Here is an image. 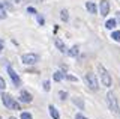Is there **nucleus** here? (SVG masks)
Instances as JSON below:
<instances>
[{"label": "nucleus", "mask_w": 120, "mask_h": 119, "mask_svg": "<svg viewBox=\"0 0 120 119\" xmlns=\"http://www.w3.org/2000/svg\"><path fill=\"white\" fill-rule=\"evenodd\" d=\"M84 80H86V84L89 86V89H92V91H98V89H99V83H98V79H96V75H95V74H93L92 71L86 72Z\"/></svg>", "instance_id": "nucleus-1"}, {"label": "nucleus", "mask_w": 120, "mask_h": 119, "mask_svg": "<svg viewBox=\"0 0 120 119\" xmlns=\"http://www.w3.org/2000/svg\"><path fill=\"white\" fill-rule=\"evenodd\" d=\"M98 72H99V75H101V81H102V84L107 86V87H110L111 86V75L108 74V71L104 68L102 65H98Z\"/></svg>", "instance_id": "nucleus-2"}, {"label": "nucleus", "mask_w": 120, "mask_h": 119, "mask_svg": "<svg viewBox=\"0 0 120 119\" xmlns=\"http://www.w3.org/2000/svg\"><path fill=\"white\" fill-rule=\"evenodd\" d=\"M2 99H3V104L9 109H15V110H20V104H18L15 99L11 96L9 94H3L2 95Z\"/></svg>", "instance_id": "nucleus-3"}, {"label": "nucleus", "mask_w": 120, "mask_h": 119, "mask_svg": "<svg viewBox=\"0 0 120 119\" xmlns=\"http://www.w3.org/2000/svg\"><path fill=\"white\" fill-rule=\"evenodd\" d=\"M107 103H108V107H110L111 111H119V104H117V99H116V95L112 92H108L107 94Z\"/></svg>", "instance_id": "nucleus-4"}, {"label": "nucleus", "mask_w": 120, "mask_h": 119, "mask_svg": "<svg viewBox=\"0 0 120 119\" xmlns=\"http://www.w3.org/2000/svg\"><path fill=\"white\" fill-rule=\"evenodd\" d=\"M21 60H22V63H26V65H35L36 62L39 60V56L35 54V53H27V54L21 56Z\"/></svg>", "instance_id": "nucleus-5"}, {"label": "nucleus", "mask_w": 120, "mask_h": 119, "mask_svg": "<svg viewBox=\"0 0 120 119\" xmlns=\"http://www.w3.org/2000/svg\"><path fill=\"white\" fill-rule=\"evenodd\" d=\"M99 12H101V17H107L108 15V12H110V3H108V0H101Z\"/></svg>", "instance_id": "nucleus-6"}, {"label": "nucleus", "mask_w": 120, "mask_h": 119, "mask_svg": "<svg viewBox=\"0 0 120 119\" xmlns=\"http://www.w3.org/2000/svg\"><path fill=\"white\" fill-rule=\"evenodd\" d=\"M8 74H9V77L12 79L15 86H20V84H21V80H20V77H18V74L12 69V66H8Z\"/></svg>", "instance_id": "nucleus-7"}, {"label": "nucleus", "mask_w": 120, "mask_h": 119, "mask_svg": "<svg viewBox=\"0 0 120 119\" xmlns=\"http://www.w3.org/2000/svg\"><path fill=\"white\" fill-rule=\"evenodd\" d=\"M54 44H56V47L59 48L62 53H68V48H66V45H65V42H63L60 38H56L54 39Z\"/></svg>", "instance_id": "nucleus-8"}, {"label": "nucleus", "mask_w": 120, "mask_h": 119, "mask_svg": "<svg viewBox=\"0 0 120 119\" xmlns=\"http://www.w3.org/2000/svg\"><path fill=\"white\" fill-rule=\"evenodd\" d=\"M20 99H21L22 103H32V99H33V98H32V95H30L27 91H21V94H20Z\"/></svg>", "instance_id": "nucleus-9"}, {"label": "nucleus", "mask_w": 120, "mask_h": 119, "mask_svg": "<svg viewBox=\"0 0 120 119\" xmlns=\"http://www.w3.org/2000/svg\"><path fill=\"white\" fill-rule=\"evenodd\" d=\"M86 8H87V11L90 14H96L98 12V8H96V5L93 2H87L86 3Z\"/></svg>", "instance_id": "nucleus-10"}, {"label": "nucleus", "mask_w": 120, "mask_h": 119, "mask_svg": "<svg viewBox=\"0 0 120 119\" xmlns=\"http://www.w3.org/2000/svg\"><path fill=\"white\" fill-rule=\"evenodd\" d=\"M48 110H50V115L54 119H60V115H59V111H57V109H56L54 106H50V107H48Z\"/></svg>", "instance_id": "nucleus-11"}, {"label": "nucleus", "mask_w": 120, "mask_h": 119, "mask_svg": "<svg viewBox=\"0 0 120 119\" xmlns=\"http://www.w3.org/2000/svg\"><path fill=\"white\" fill-rule=\"evenodd\" d=\"M116 24H117V21H116L114 18H111V20H108L107 23H105V27H107V29H110V30H112V29L116 27Z\"/></svg>", "instance_id": "nucleus-12"}, {"label": "nucleus", "mask_w": 120, "mask_h": 119, "mask_svg": "<svg viewBox=\"0 0 120 119\" xmlns=\"http://www.w3.org/2000/svg\"><path fill=\"white\" fill-rule=\"evenodd\" d=\"M60 18H62L63 21H68L69 15H68V11H66V9H62V11H60Z\"/></svg>", "instance_id": "nucleus-13"}, {"label": "nucleus", "mask_w": 120, "mask_h": 119, "mask_svg": "<svg viewBox=\"0 0 120 119\" xmlns=\"http://www.w3.org/2000/svg\"><path fill=\"white\" fill-rule=\"evenodd\" d=\"M68 54H69V56H77V54H78V47L74 45L69 51H68Z\"/></svg>", "instance_id": "nucleus-14"}, {"label": "nucleus", "mask_w": 120, "mask_h": 119, "mask_svg": "<svg viewBox=\"0 0 120 119\" xmlns=\"http://www.w3.org/2000/svg\"><path fill=\"white\" fill-rule=\"evenodd\" d=\"M63 77H65V75H63V74L62 72H54V81H62L63 80Z\"/></svg>", "instance_id": "nucleus-15"}, {"label": "nucleus", "mask_w": 120, "mask_h": 119, "mask_svg": "<svg viewBox=\"0 0 120 119\" xmlns=\"http://www.w3.org/2000/svg\"><path fill=\"white\" fill-rule=\"evenodd\" d=\"M111 38L114 39V41H117V42H120V32L119 30H116V32H112V35H111Z\"/></svg>", "instance_id": "nucleus-16"}, {"label": "nucleus", "mask_w": 120, "mask_h": 119, "mask_svg": "<svg viewBox=\"0 0 120 119\" xmlns=\"http://www.w3.org/2000/svg\"><path fill=\"white\" fill-rule=\"evenodd\" d=\"M74 103H75V104H78V107H80V109H84V103H82V99H81V98H75V99H74Z\"/></svg>", "instance_id": "nucleus-17"}, {"label": "nucleus", "mask_w": 120, "mask_h": 119, "mask_svg": "<svg viewBox=\"0 0 120 119\" xmlns=\"http://www.w3.org/2000/svg\"><path fill=\"white\" fill-rule=\"evenodd\" d=\"M21 119H33V116L30 113H27V111H22V113H21Z\"/></svg>", "instance_id": "nucleus-18"}, {"label": "nucleus", "mask_w": 120, "mask_h": 119, "mask_svg": "<svg viewBox=\"0 0 120 119\" xmlns=\"http://www.w3.org/2000/svg\"><path fill=\"white\" fill-rule=\"evenodd\" d=\"M68 80H71V81H78V79L77 77H74V75H69V74H68V75H65Z\"/></svg>", "instance_id": "nucleus-19"}, {"label": "nucleus", "mask_w": 120, "mask_h": 119, "mask_svg": "<svg viewBox=\"0 0 120 119\" xmlns=\"http://www.w3.org/2000/svg\"><path fill=\"white\" fill-rule=\"evenodd\" d=\"M44 89H45L47 92L50 91V81H48V80H47V81H44Z\"/></svg>", "instance_id": "nucleus-20"}, {"label": "nucleus", "mask_w": 120, "mask_h": 119, "mask_svg": "<svg viewBox=\"0 0 120 119\" xmlns=\"http://www.w3.org/2000/svg\"><path fill=\"white\" fill-rule=\"evenodd\" d=\"M5 87H6V81L0 77V89H5Z\"/></svg>", "instance_id": "nucleus-21"}, {"label": "nucleus", "mask_w": 120, "mask_h": 119, "mask_svg": "<svg viewBox=\"0 0 120 119\" xmlns=\"http://www.w3.org/2000/svg\"><path fill=\"white\" fill-rule=\"evenodd\" d=\"M75 119H87V118H86L84 115H81V113H77L75 115Z\"/></svg>", "instance_id": "nucleus-22"}, {"label": "nucleus", "mask_w": 120, "mask_h": 119, "mask_svg": "<svg viewBox=\"0 0 120 119\" xmlns=\"http://www.w3.org/2000/svg\"><path fill=\"white\" fill-rule=\"evenodd\" d=\"M59 95H60V98H63V99H65L66 96H68V94H66V92H63V91H60V92H59Z\"/></svg>", "instance_id": "nucleus-23"}, {"label": "nucleus", "mask_w": 120, "mask_h": 119, "mask_svg": "<svg viewBox=\"0 0 120 119\" xmlns=\"http://www.w3.org/2000/svg\"><path fill=\"white\" fill-rule=\"evenodd\" d=\"M27 12H30V14H36V9H35V8H27Z\"/></svg>", "instance_id": "nucleus-24"}, {"label": "nucleus", "mask_w": 120, "mask_h": 119, "mask_svg": "<svg viewBox=\"0 0 120 119\" xmlns=\"http://www.w3.org/2000/svg\"><path fill=\"white\" fill-rule=\"evenodd\" d=\"M3 45H5V42H3V41L0 39V50H2V48H3Z\"/></svg>", "instance_id": "nucleus-25"}, {"label": "nucleus", "mask_w": 120, "mask_h": 119, "mask_svg": "<svg viewBox=\"0 0 120 119\" xmlns=\"http://www.w3.org/2000/svg\"><path fill=\"white\" fill-rule=\"evenodd\" d=\"M2 18H5V14H0V20H2Z\"/></svg>", "instance_id": "nucleus-26"}, {"label": "nucleus", "mask_w": 120, "mask_h": 119, "mask_svg": "<svg viewBox=\"0 0 120 119\" xmlns=\"http://www.w3.org/2000/svg\"><path fill=\"white\" fill-rule=\"evenodd\" d=\"M117 18H119V21H120V12H117Z\"/></svg>", "instance_id": "nucleus-27"}, {"label": "nucleus", "mask_w": 120, "mask_h": 119, "mask_svg": "<svg viewBox=\"0 0 120 119\" xmlns=\"http://www.w3.org/2000/svg\"><path fill=\"white\" fill-rule=\"evenodd\" d=\"M0 8H3V5H2V3H0Z\"/></svg>", "instance_id": "nucleus-28"}, {"label": "nucleus", "mask_w": 120, "mask_h": 119, "mask_svg": "<svg viewBox=\"0 0 120 119\" xmlns=\"http://www.w3.org/2000/svg\"><path fill=\"white\" fill-rule=\"evenodd\" d=\"M15 2H20V0H15Z\"/></svg>", "instance_id": "nucleus-29"}]
</instances>
